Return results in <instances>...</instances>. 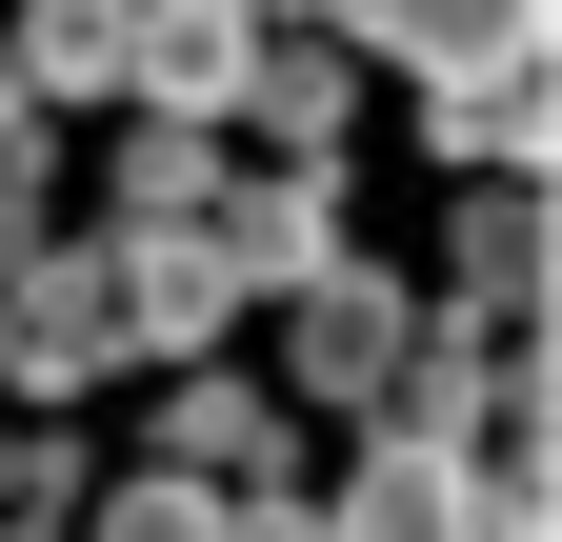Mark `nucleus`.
<instances>
[{
  "mask_svg": "<svg viewBox=\"0 0 562 542\" xmlns=\"http://www.w3.org/2000/svg\"><path fill=\"white\" fill-rule=\"evenodd\" d=\"M462 302H482V342H542V181L462 201Z\"/></svg>",
  "mask_w": 562,
  "mask_h": 542,
  "instance_id": "6e6552de",
  "label": "nucleus"
},
{
  "mask_svg": "<svg viewBox=\"0 0 562 542\" xmlns=\"http://www.w3.org/2000/svg\"><path fill=\"white\" fill-rule=\"evenodd\" d=\"M422 382V282H382L362 241L281 302V402H402Z\"/></svg>",
  "mask_w": 562,
  "mask_h": 542,
  "instance_id": "f03ea898",
  "label": "nucleus"
},
{
  "mask_svg": "<svg viewBox=\"0 0 562 542\" xmlns=\"http://www.w3.org/2000/svg\"><path fill=\"white\" fill-rule=\"evenodd\" d=\"M241 121H261L281 161H322V142H341V41H322V21H261V81H241Z\"/></svg>",
  "mask_w": 562,
  "mask_h": 542,
  "instance_id": "1a4fd4ad",
  "label": "nucleus"
},
{
  "mask_svg": "<svg viewBox=\"0 0 562 542\" xmlns=\"http://www.w3.org/2000/svg\"><path fill=\"white\" fill-rule=\"evenodd\" d=\"M0 382H101V261H0Z\"/></svg>",
  "mask_w": 562,
  "mask_h": 542,
  "instance_id": "423d86ee",
  "label": "nucleus"
},
{
  "mask_svg": "<svg viewBox=\"0 0 562 542\" xmlns=\"http://www.w3.org/2000/svg\"><path fill=\"white\" fill-rule=\"evenodd\" d=\"M322 542H482V503H462L442 442H362V483L322 503Z\"/></svg>",
  "mask_w": 562,
  "mask_h": 542,
  "instance_id": "0eeeda50",
  "label": "nucleus"
},
{
  "mask_svg": "<svg viewBox=\"0 0 562 542\" xmlns=\"http://www.w3.org/2000/svg\"><path fill=\"white\" fill-rule=\"evenodd\" d=\"M201 241H222V282H281V302H302L322 261H341V181H322V161H281V181H241Z\"/></svg>",
  "mask_w": 562,
  "mask_h": 542,
  "instance_id": "39448f33",
  "label": "nucleus"
},
{
  "mask_svg": "<svg viewBox=\"0 0 562 542\" xmlns=\"http://www.w3.org/2000/svg\"><path fill=\"white\" fill-rule=\"evenodd\" d=\"M322 41H362V60H422V142L442 161H482V181H522L542 161V121H562V81H542V21L503 0V21H322Z\"/></svg>",
  "mask_w": 562,
  "mask_h": 542,
  "instance_id": "f257e3e1",
  "label": "nucleus"
},
{
  "mask_svg": "<svg viewBox=\"0 0 562 542\" xmlns=\"http://www.w3.org/2000/svg\"><path fill=\"white\" fill-rule=\"evenodd\" d=\"M81 542H222V503H201V483H161V462H140L121 503H81Z\"/></svg>",
  "mask_w": 562,
  "mask_h": 542,
  "instance_id": "9d476101",
  "label": "nucleus"
},
{
  "mask_svg": "<svg viewBox=\"0 0 562 542\" xmlns=\"http://www.w3.org/2000/svg\"><path fill=\"white\" fill-rule=\"evenodd\" d=\"M101 261V342H140V362H222V321H241V282H222V241H81Z\"/></svg>",
  "mask_w": 562,
  "mask_h": 542,
  "instance_id": "7ed1b4c3",
  "label": "nucleus"
},
{
  "mask_svg": "<svg viewBox=\"0 0 562 542\" xmlns=\"http://www.w3.org/2000/svg\"><path fill=\"white\" fill-rule=\"evenodd\" d=\"M241 81H261V21H222V0H161V21H121V121H181V142H201Z\"/></svg>",
  "mask_w": 562,
  "mask_h": 542,
  "instance_id": "20e7f679",
  "label": "nucleus"
}]
</instances>
